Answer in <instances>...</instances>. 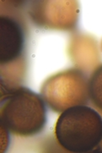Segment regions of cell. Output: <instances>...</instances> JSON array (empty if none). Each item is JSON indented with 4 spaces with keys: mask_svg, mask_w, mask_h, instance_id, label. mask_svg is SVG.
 Returning a JSON list of instances; mask_svg holds the SVG:
<instances>
[{
    "mask_svg": "<svg viewBox=\"0 0 102 153\" xmlns=\"http://www.w3.org/2000/svg\"><path fill=\"white\" fill-rule=\"evenodd\" d=\"M2 125L22 137L36 135L47 123V110L41 95L25 87L17 88L3 97L0 104Z\"/></svg>",
    "mask_w": 102,
    "mask_h": 153,
    "instance_id": "1",
    "label": "cell"
},
{
    "mask_svg": "<svg viewBox=\"0 0 102 153\" xmlns=\"http://www.w3.org/2000/svg\"><path fill=\"white\" fill-rule=\"evenodd\" d=\"M54 134L61 147L71 152H89L102 140V117L88 105H77L60 113Z\"/></svg>",
    "mask_w": 102,
    "mask_h": 153,
    "instance_id": "2",
    "label": "cell"
},
{
    "mask_svg": "<svg viewBox=\"0 0 102 153\" xmlns=\"http://www.w3.org/2000/svg\"><path fill=\"white\" fill-rule=\"evenodd\" d=\"M89 78L83 70L70 68L49 76L40 94L44 102L56 113L77 105H86L89 100Z\"/></svg>",
    "mask_w": 102,
    "mask_h": 153,
    "instance_id": "3",
    "label": "cell"
},
{
    "mask_svg": "<svg viewBox=\"0 0 102 153\" xmlns=\"http://www.w3.org/2000/svg\"><path fill=\"white\" fill-rule=\"evenodd\" d=\"M28 14L38 27L49 31H73L78 23L77 1H33Z\"/></svg>",
    "mask_w": 102,
    "mask_h": 153,
    "instance_id": "4",
    "label": "cell"
},
{
    "mask_svg": "<svg viewBox=\"0 0 102 153\" xmlns=\"http://www.w3.org/2000/svg\"><path fill=\"white\" fill-rule=\"evenodd\" d=\"M0 60L2 65L22 56L24 49V33L20 24L9 17L1 16Z\"/></svg>",
    "mask_w": 102,
    "mask_h": 153,
    "instance_id": "5",
    "label": "cell"
},
{
    "mask_svg": "<svg viewBox=\"0 0 102 153\" xmlns=\"http://www.w3.org/2000/svg\"><path fill=\"white\" fill-rule=\"evenodd\" d=\"M89 88L91 103L102 112V65L95 68L89 76Z\"/></svg>",
    "mask_w": 102,
    "mask_h": 153,
    "instance_id": "6",
    "label": "cell"
},
{
    "mask_svg": "<svg viewBox=\"0 0 102 153\" xmlns=\"http://www.w3.org/2000/svg\"><path fill=\"white\" fill-rule=\"evenodd\" d=\"M101 47H102V44H101Z\"/></svg>",
    "mask_w": 102,
    "mask_h": 153,
    "instance_id": "7",
    "label": "cell"
}]
</instances>
